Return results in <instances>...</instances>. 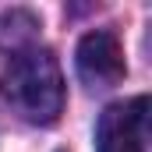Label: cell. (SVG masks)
<instances>
[{
	"label": "cell",
	"instance_id": "obj_2",
	"mask_svg": "<svg viewBox=\"0 0 152 152\" xmlns=\"http://www.w3.org/2000/svg\"><path fill=\"white\" fill-rule=\"evenodd\" d=\"M149 99L134 96L127 103L106 106L96 124V152H145Z\"/></svg>",
	"mask_w": 152,
	"mask_h": 152
},
{
	"label": "cell",
	"instance_id": "obj_1",
	"mask_svg": "<svg viewBox=\"0 0 152 152\" xmlns=\"http://www.w3.org/2000/svg\"><path fill=\"white\" fill-rule=\"evenodd\" d=\"M0 96L28 124H53L64 110V75L50 50H18L4 75Z\"/></svg>",
	"mask_w": 152,
	"mask_h": 152
},
{
	"label": "cell",
	"instance_id": "obj_3",
	"mask_svg": "<svg viewBox=\"0 0 152 152\" xmlns=\"http://www.w3.org/2000/svg\"><path fill=\"white\" fill-rule=\"evenodd\" d=\"M78 75L85 85H92V88H110L117 85L120 78H124V50H120V42H117L113 32H106V28H96V32H88V36H81L78 42Z\"/></svg>",
	"mask_w": 152,
	"mask_h": 152
}]
</instances>
